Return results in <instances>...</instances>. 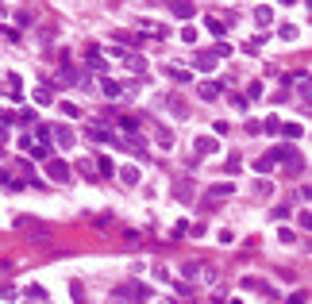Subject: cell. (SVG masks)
<instances>
[{"label":"cell","instance_id":"2","mask_svg":"<svg viewBox=\"0 0 312 304\" xmlns=\"http://www.w3.org/2000/svg\"><path fill=\"white\" fill-rule=\"evenodd\" d=\"M119 177H123L127 185H135V181H139V170H135V166H127V170H119Z\"/></svg>","mask_w":312,"mask_h":304},{"label":"cell","instance_id":"1","mask_svg":"<svg viewBox=\"0 0 312 304\" xmlns=\"http://www.w3.org/2000/svg\"><path fill=\"white\" fill-rule=\"evenodd\" d=\"M50 174H54V181H66L70 177V166L66 162H50Z\"/></svg>","mask_w":312,"mask_h":304}]
</instances>
